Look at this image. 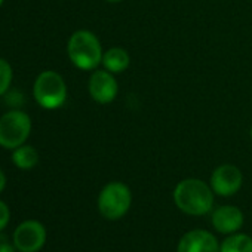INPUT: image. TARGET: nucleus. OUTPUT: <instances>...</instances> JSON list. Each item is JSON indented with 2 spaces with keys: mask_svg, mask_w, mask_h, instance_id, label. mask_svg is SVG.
I'll use <instances>...</instances> for the list:
<instances>
[{
  "mask_svg": "<svg viewBox=\"0 0 252 252\" xmlns=\"http://www.w3.org/2000/svg\"><path fill=\"white\" fill-rule=\"evenodd\" d=\"M33 94L40 107L55 110L63 107L67 99V85L61 74L54 70H46L37 76Z\"/></svg>",
  "mask_w": 252,
  "mask_h": 252,
  "instance_id": "obj_4",
  "label": "nucleus"
},
{
  "mask_svg": "<svg viewBox=\"0 0 252 252\" xmlns=\"http://www.w3.org/2000/svg\"><path fill=\"white\" fill-rule=\"evenodd\" d=\"M220 252H252V237L248 234L231 233L220 245Z\"/></svg>",
  "mask_w": 252,
  "mask_h": 252,
  "instance_id": "obj_13",
  "label": "nucleus"
},
{
  "mask_svg": "<svg viewBox=\"0 0 252 252\" xmlns=\"http://www.w3.org/2000/svg\"><path fill=\"white\" fill-rule=\"evenodd\" d=\"M15 245L12 246L9 243V240L6 239V236L0 234V252H15Z\"/></svg>",
  "mask_w": 252,
  "mask_h": 252,
  "instance_id": "obj_16",
  "label": "nucleus"
},
{
  "mask_svg": "<svg viewBox=\"0 0 252 252\" xmlns=\"http://www.w3.org/2000/svg\"><path fill=\"white\" fill-rule=\"evenodd\" d=\"M46 242V228L36 220L21 222L14 231V245L20 252H37Z\"/></svg>",
  "mask_w": 252,
  "mask_h": 252,
  "instance_id": "obj_6",
  "label": "nucleus"
},
{
  "mask_svg": "<svg viewBox=\"0 0 252 252\" xmlns=\"http://www.w3.org/2000/svg\"><path fill=\"white\" fill-rule=\"evenodd\" d=\"M32 132V119L21 110H11L0 117V146L15 150L23 146Z\"/></svg>",
  "mask_w": 252,
  "mask_h": 252,
  "instance_id": "obj_5",
  "label": "nucleus"
},
{
  "mask_svg": "<svg viewBox=\"0 0 252 252\" xmlns=\"http://www.w3.org/2000/svg\"><path fill=\"white\" fill-rule=\"evenodd\" d=\"M212 225L218 233L231 234L243 225V214L233 205H224L214 211Z\"/></svg>",
  "mask_w": 252,
  "mask_h": 252,
  "instance_id": "obj_10",
  "label": "nucleus"
},
{
  "mask_svg": "<svg viewBox=\"0 0 252 252\" xmlns=\"http://www.w3.org/2000/svg\"><path fill=\"white\" fill-rule=\"evenodd\" d=\"M242 183H243V177L240 169L234 165L224 163L214 169L209 186L215 194L222 197H230L240 190Z\"/></svg>",
  "mask_w": 252,
  "mask_h": 252,
  "instance_id": "obj_7",
  "label": "nucleus"
},
{
  "mask_svg": "<svg viewBox=\"0 0 252 252\" xmlns=\"http://www.w3.org/2000/svg\"><path fill=\"white\" fill-rule=\"evenodd\" d=\"M88 89L94 101L99 104H110L117 96L119 85L114 74L108 70H95L89 77Z\"/></svg>",
  "mask_w": 252,
  "mask_h": 252,
  "instance_id": "obj_8",
  "label": "nucleus"
},
{
  "mask_svg": "<svg viewBox=\"0 0 252 252\" xmlns=\"http://www.w3.org/2000/svg\"><path fill=\"white\" fill-rule=\"evenodd\" d=\"M251 140H252V126H251Z\"/></svg>",
  "mask_w": 252,
  "mask_h": 252,
  "instance_id": "obj_19",
  "label": "nucleus"
},
{
  "mask_svg": "<svg viewBox=\"0 0 252 252\" xmlns=\"http://www.w3.org/2000/svg\"><path fill=\"white\" fill-rule=\"evenodd\" d=\"M12 82V67L8 61L0 58V95H3Z\"/></svg>",
  "mask_w": 252,
  "mask_h": 252,
  "instance_id": "obj_14",
  "label": "nucleus"
},
{
  "mask_svg": "<svg viewBox=\"0 0 252 252\" xmlns=\"http://www.w3.org/2000/svg\"><path fill=\"white\" fill-rule=\"evenodd\" d=\"M2 3H3V0H0V6H2Z\"/></svg>",
  "mask_w": 252,
  "mask_h": 252,
  "instance_id": "obj_20",
  "label": "nucleus"
},
{
  "mask_svg": "<svg viewBox=\"0 0 252 252\" xmlns=\"http://www.w3.org/2000/svg\"><path fill=\"white\" fill-rule=\"evenodd\" d=\"M5 186H6V177H5L3 171H2V169H0V193H2V191H3Z\"/></svg>",
  "mask_w": 252,
  "mask_h": 252,
  "instance_id": "obj_17",
  "label": "nucleus"
},
{
  "mask_svg": "<svg viewBox=\"0 0 252 252\" xmlns=\"http://www.w3.org/2000/svg\"><path fill=\"white\" fill-rule=\"evenodd\" d=\"M177 252H220V245L212 233L191 230L180 239Z\"/></svg>",
  "mask_w": 252,
  "mask_h": 252,
  "instance_id": "obj_9",
  "label": "nucleus"
},
{
  "mask_svg": "<svg viewBox=\"0 0 252 252\" xmlns=\"http://www.w3.org/2000/svg\"><path fill=\"white\" fill-rule=\"evenodd\" d=\"M131 64V57L128 51L120 48V46H113L108 51L104 52L102 55V65L105 70H108L113 74L122 73Z\"/></svg>",
  "mask_w": 252,
  "mask_h": 252,
  "instance_id": "obj_11",
  "label": "nucleus"
},
{
  "mask_svg": "<svg viewBox=\"0 0 252 252\" xmlns=\"http://www.w3.org/2000/svg\"><path fill=\"white\" fill-rule=\"evenodd\" d=\"M105 2H108V3H119V2H122V0H105Z\"/></svg>",
  "mask_w": 252,
  "mask_h": 252,
  "instance_id": "obj_18",
  "label": "nucleus"
},
{
  "mask_svg": "<svg viewBox=\"0 0 252 252\" xmlns=\"http://www.w3.org/2000/svg\"><path fill=\"white\" fill-rule=\"evenodd\" d=\"M132 203L131 189L120 183L113 181L102 187L98 196V209L99 214L107 220H119L129 211Z\"/></svg>",
  "mask_w": 252,
  "mask_h": 252,
  "instance_id": "obj_3",
  "label": "nucleus"
},
{
  "mask_svg": "<svg viewBox=\"0 0 252 252\" xmlns=\"http://www.w3.org/2000/svg\"><path fill=\"white\" fill-rule=\"evenodd\" d=\"M174 202L187 215L200 217L214 206V190L197 178H186L174 189Z\"/></svg>",
  "mask_w": 252,
  "mask_h": 252,
  "instance_id": "obj_1",
  "label": "nucleus"
},
{
  "mask_svg": "<svg viewBox=\"0 0 252 252\" xmlns=\"http://www.w3.org/2000/svg\"><path fill=\"white\" fill-rule=\"evenodd\" d=\"M70 61L80 70H95L102 64V46L99 39L88 30L74 32L67 43Z\"/></svg>",
  "mask_w": 252,
  "mask_h": 252,
  "instance_id": "obj_2",
  "label": "nucleus"
},
{
  "mask_svg": "<svg viewBox=\"0 0 252 252\" xmlns=\"http://www.w3.org/2000/svg\"><path fill=\"white\" fill-rule=\"evenodd\" d=\"M12 162L17 168L20 169H32L37 165L39 162V153L34 147L32 146H20L14 150L12 153Z\"/></svg>",
  "mask_w": 252,
  "mask_h": 252,
  "instance_id": "obj_12",
  "label": "nucleus"
},
{
  "mask_svg": "<svg viewBox=\"0 0 252 252\" xmlns=\"http://www.w3.org/2000/svg\"><path fill=\"white\" fill-rule=\"evenodd\" d=\"M9 218H11V212H9L8 205L0 200V231H2L8 225Z\"/></svg>",
  "mask_w": 252,
  "mask_h": 252,
  "instance_id": "obj_15",
  "label": "nucleus"
}]
</instances>
